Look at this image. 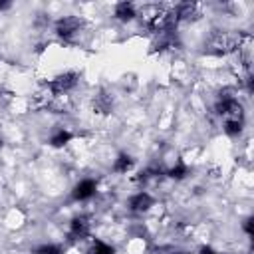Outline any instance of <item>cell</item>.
Segmentation results:
<instances>
[{
    "mask_svg": "<svg viewBox=\"0 0 254 254\" xmlns=\"http://www.w3.org/2000/svg\"><path fill=\"white\" fill-rule=\"evenodd\" d=\"M240 40H242V32H238V34H232V32H214L208 38V42L204 44V48H206L208 54L224 56V54L236 52L238 46H240Z\"/></svg>",
    "mask_w": 254,
    "mask_h": 254,
    "instance_id": "cell-1",
    "label": "cell"
},
{
    "mask_svg": "<svg viewBox=\"0 0 254 254\" xmlns=\"http://www.w3.org/2000/svg\"><path fill=\"white\" fill-rule=\"evenodd\" d=\"M216 113L220 117H224V121H244V111L242 105L238 103V99L230 93H220L216 105H214Z\"/></svg>",
    "mask_w": 254,
    "mask_h": 254,
    "instance_id": "cell-2",
    "label": "cell"
},
{
    "mask_svg": "<svg viewBox=\"0 0 254 254\" xmlns=\"http://www.w3.org/2000/svg\"><path fill=\"white\" fill-rule=\"evenodd\" d=\"M77 79L79 75L75 71H64L60 75H56L50 83H48V91L52 97H60V95H65L67 91H71L75 85H77Z\"/></svg>",
    "mask_w": 254,
    "mask_h": 254,
    "instance_id": "cell-3",
    "label": "cell"
},
{
    "mask_svg": "<svg viewBox=\"0 0 254 254\" xmlns=\"http://www.w3.org/2000/svg\"><path fill=\"white\" fill-rule=\"evenodd\" d=\"M79 30H81V22L75 16H64L56 22V34L65 42H71L79 34Z\"/></svg>",
    "mask_w": 254,
    "mask_h": 254,
    "instance_id": "cell-4",
    "label": "cell"
},
{
    "mask_svg": "<svg viewBox=\"0 0 254 254\" xmlns=\"http://www.w3.org/2000/svg\"><path fill=\"white\" fill-rule=\"evenodd\" d=\"M89 234V220L85 216H75L71 218L69 222V230H67V236L69 240H81Z\"/></svg>",
    "mask_w": 254,
    "mask_h": 254,
    "instance_id": "cell-5",
    "label": "cell"
},
{
    "mask_svg": "<svg viewBox=\"0 0 254 254\" xmlns=\"http://www.w3.org/2000/svg\"><path fill=\"white\" fill-rule=\"evenodd\" d=\"M95 190H97V183H95L93 179H83V181H79V183L73 187L71 196H73L75 200H87V198H91V196L95 194Z\"/></svg>",
    "mask_w": 254,
    "mask_h": 254,
    "instance_id": "cell-6",
    "label": "cell"
},
{
    "mask_svg": "<svg viewBox=\"0 0 254 254\" xmlns=\"http://www.w3.org/2000/svg\"><path fill=\"white\" fill-rule=\"evenodd\" d=\"M153 206V198H151V194H147V192H137V194H133L131 198H129V208L133 210V212H145V210H149Z\"/></svg>",
    "mask_w": 254,
    "mask_h": 254,
    "instance_id": "cell-7",
    "label": "cell"
},
{
    "mask_svg": "<svg viewBox=\"0 0 254 254\" xmlns=\"http://www.w3.org/2000/svg\"><path fill=\"white\" fill-rule=\"evenodd\" d=\"M196 10H198L196 4H192V2H183V4H179V6L173 10V14H175V20L179 22V20H190V18H194V16H196Z\"/></svg>",
    "mask_w": 254,
    "mask_h": 254,
    "instance_id": "cell-8",
    "label": "cell"
},
{
    "mask_svg": "<svg viewBox=\"0 0 254 254\" xmlns=\"http://www.w3.org/2000/svg\"><path fill=\"white\" fill-rule=\"evenodd\" d=\"M137 14H135V6L131 2H119L115 6V18L121 20V22H129L133 20Z\"/></svg>",
    "mask_w": 254,
    "mask_h": 254,
    "instance_id": "cell-9",
    "label": "cell"
},
{
    "mask_svg": "<svg viewBox=\"0 0 254 254\" xmlns=\"http://www.w3.org/2000/svg\"><path fill=\"white\" fill-rule=\"evenodd\" d=\"M69 141H71V133L65 131V129H58V131L50 137V145H52V147H64V145H67Z\"/></svg>",
    "mask_w": 254,
    "mask_h": 254,
    "instance_id": "cell-10",
    "label": "cell"
},
{
    "mask_svg": "<svg viewBox=\"0 0 254 254\" xmlns=\"http://www.w3.org/2000/svg\"><path fill=\"white\" fill-rule=\"evenodd\" d=\"M131 167H133V159H131L127 153H121V155L115 159V163H113V171H115V173H127Z\"/></svg>",
    "mask_w": 254,
    "mask_h": 254,
    "instance_id": "cell-11",
    "label": "cell"
},
{
    "mask_svg": "<svg viewBox=\"0 0 254 254\" xmlns=\"http://www.w3.org/2000/svg\"><path fill=\"white\" fill-rule=\"evenodd\" d=\"M93 107H95V111H99V113H109V109H111V99H109L105 93H99V95H95V99H93Z\"/></svg>",
    "mask_w": 254,
    "mask_h": 254,
    "instance_id": "cell-12",
    "label": "cell"
},
{
    "mask_svg": "<svg viewBox=\"0 0 254 254\" xmlns=\"http://www.w3.org/2000/svg\"><path fill=\"white\" fill-rule=\"evenodd\" d=\"M89 254H115V248L103 240H93L91 248H89Z\"/></svg>",
    "mask_w": 254,
    "mask_h": 254,
    "instance_id": "cell-13",
    "label": "cell"
},
{
    "mask_svg": "<svg viewBox=\"0 0 254 254\" xmlns=\"http://www.w3.org/2000/svg\"><path fill=\"white\" fill-rule=\"evenodd\" d=\"M187 173H189V169H187V165H183V163H177L173 169H169L167 171V175L171 177V179H185L187 177Z\"/></svg>",
    "mask_w": 254,
    "mask_h": 254,
    "instance_id": "cell-14",
    "label": "cell"
},
{
    "mask_svg": "<svg viewBox=\"0 0 254 254\" xmlns=\"http://www.w3.org/2000/svg\"><path fill=\"white\" fill-rule=\"evenodd\" d=\"M242 125H244V121H224V131L234 137V135H240Z\"/></svg>",
    "mask_w": 254,
    "mask_h": 254,
    "instance_id": "cell-15",
    "label": "cell"
},
{
    "mask_svg": "<svg viewBox=\"0 0 254 254\" xmlns=\"http://www.w3.org/2000/svg\"><path fill=\"white\" fill-rule=\"evenodd\" d=\"M34 254H62V250H60L56 244H44V246H40Z\"/></svg>",
    "mask_w": 254,
    "mask_h": 254,
    "instance_id": "cell-16",
    "label": "cell"
},
{
    "mask_svg": "<svg viewBox=\"0 0 254 254\" xmlns=\"http://www.w3.org/2000/svg\"><path fill=\"white\" fill-rule=\"evenodd\" d=\"M244 230H246L248 236L254 234V218H246V222H244Z\"/></svg>",
    "mask_w": 254,
    "mask_h": 254,
    "instance_id": "cell-17",
    "label": "cell"
},
{
    "mask_svg": "<svg viewBox=\"0 0 254 254\" xmlns=\"http://www.w3.org/2000/svg\"><path fill=\"white\" fill-rule=\"evenodd\" d=\"M200 254H220V252H214L212 248H208V246H202V248H200Z\"/></svg>",
    "mask_w": 254,
    "mask_h": 254,
    "instance_id": "cell-18",
    "label": "cell"
},
{
    "mask_svg": "<svg viewBox=\"0 0 254 254\" xmlns=\"http://www.w3.org/2000/svg\"><path fill=\"white\" fill-rule=\"evenodd\" d=\"M8 6H10L8 2H0V10H4V8H8Z\"/></svg>",
    "mask_w": 254,
    "mask_h": 254,
    "instance_id": "cell-19",
    "label": "cell"
},
{
    "mask_svg": "<svg viewBox=\"0 0 254 254\" xmlns=\"http://www.w3.org/2000/svg\"><path fill=\"white\" fill-rule=\"evenodd\" d=\"M167 254H185V252H181V250H171V252H167Z\"/></svg>",
    "mask_w": 254,
    "mask_h": 254,
    "instance_id": "cell-20",
    "label": "cell"
}]
</instances>
